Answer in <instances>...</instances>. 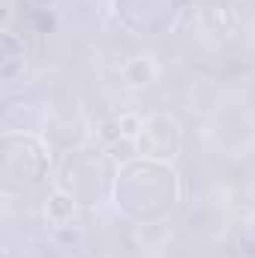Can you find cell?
Instances as JSON below:
<instances>
[{
    "instance_id": "cell-1",
    "label": "cell",
    "mask_w": 255,
    "mask_h": 258,
    "mask_svg": "<svg viewBox=\"0 0 255 258\" xmlns=\"http://www.w3.org/2000/svg\"><path fill=\"white\" fill-rule=\"evenodd\" d=\"M24 156L18 159V153L3 147V189L6 192H24V189H36L48 168H51V153L45 147V141L33 132H18Z\"/></svg>"
},
{
    "instance_id": "cell-2",
    "label": "cell",
    "mask_w": 255,
    "mask_h": 258,
    "mask_svg": "<svg viewBox=\"0 0 255 258\" xmlns=\"http://www.w3.org/2000/svg\"><path fill=\"white\" fill-rule=\"evenodd\" d=\"M135 147H138V153L144 156V159H156V162H168V159H174L177 153H180V147H183V135H180V129L177 123L171 120V117H150L144 129H141V135L135 138Z\"/></svg>"
},
{
    "instance_id": "cell-3",
    "label": "cell",
    "mask_w": 255,
    "mask_h": 258,
    "mask_svg": "<svg viewBox=\"0 0 255 258\" xmlns=\"http://www.w3.org/2000/svg\"><path fill=\"white\" fill-rule=\"evenodd\" d=\"M24 69V39L15 30H3V51H0V78L15 81Z\"/></svg>"
},
{
    "instance_id": "cell-4",
    "label": "cell",
    "mask_w": 255,
    "mask_h": 258,
    "mask_svg": "<svg viewBox=\"0 0 255 258\" xmlns=\"http://www.w3.org/2000/svg\"><path fill=\"white\" fill-rule=\"evenodd\" d=\"M45 216H48V222L51 225H66V222H75V216H78V201H75V195H69L66 189H54V192L48 195V204H45Z\"/></svg>"
},
{
    "instance_id": "cell-5",
    "label": "cell",
    "mask_w": 255,
    "mask_h": 258,
    "mask_svg": "<svg viewBox=\"0 0 255 258\" xmlns=\"http://www.w3.org/2000/svg\"><path fill=\"white\" fill-rule=\"evenodd\" d=\"M156 63L150 57H129L126 63L120 66V78L126 87H147L156 81Z\"/></svg>"
},
{
    "instance_id": "cell-6",
    "label": "cell",
    "mask_w": 255,
    "mask_h": 258,
    "mask_svg": "<svg viewBox=\"0 0 255 258\" xmlns=\"http://www.w3.org/2000/svg\"><path fill=\"white\" fill-rule=\"evenodd\" d=\"M87 234L78 222H66V225H54L51 228V246L60 249V252H78L84 246Z\"/></svg>"
},
{
    "instance_id": "cell-7",
    "label": "cell",
    "mask_w": 255,
    "mask_h": 258,
    "mask_svg": "<svg viewBox=\"0 0 255 258\" xmlns=\"http://www.w3.org/2000/svg\"><path fill=\"white\" fill-rule=\"evenodd\" d=\"M114 120H117V129H120V135H123V138H129V141H135V138L141 135L144 123H147V120H144L141 114H135V111H123V114H117Z\"/></svg>"
},
{
    "instance_id": "cell-8",
    "label": "cell",
    "mask_w": 255,
    "mask_h": 258,
    "mask_svg": "<svg viewBox=\"0 0 255 258\" xmlns=\"http://www.w3.org/2000/svg\"><path fill=\"white\" fill-rule=\"evenodd\" d=\"M24 24H27V27H33L36 33H45V30H51V27H54V21H51L48 9H30V12L24 15Z\"/></svg>"
},
{
    "instance_id": "cell-9",
    "label": "cell",
    "mask_w": 255,
    "mask_h": 258,
    "mask_svg": "<svg viewBox=\"0 0 255 258\" xmlns=\"http://www.w3.org/2000/svg\"><path fill=\"white\" fill-rule=\"evenodd\" d=\"M57 3H60V0H30V6H33V9H48V12H51Z\"/></svg>"
},
{
    "instance_id": "cell-10",
    "label": "cell",
    "mask_w": 255,
    "mask_h": 258,
    "mask_svg": "<svg viewBox=\"0 0 255 258\" xmlns=\"http://www.w3.org/2000/svg\"><path fill=\"white\" fill-rule=\"evenodd\" d=\"M249 231H252V240H255V216H252V225H249Z\"/></svg>"
}]
</instances>
